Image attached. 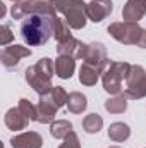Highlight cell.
<instances>
[{
  "label": "cell",
  "mask_w": 146,
  "mask_h": 148,
  "mask_svg": "<svg viewBox=\"0 0 146 148\" xmlns=\"http://www.w3.org/2000/svg\"><path fill=\"white\" fill-rule=\"evenodd\" d=\"M57 16H46V14H33L23 19L21 23V36L23 40L31 45H45L53 36V23Z\"/></svg>",
  "instance_id": "1"
},
{
  "label": "cell",
  "mask_w": 146,
  "mask_h": 148,
  "mask_svg": "<svg viewBox=\"0 0 146 148\" xmlns=\"http://www.w3.org/2000/svg\"><path fill=\"white\" fill-rule=\"evenodd\" d=\"M55 74V64L52 59L43 57L41 60H38L35 66L26 69V81L28 84L36 91L40 97H46L50 95L53 84H52V76Z\"/></svg>",
  "instance_id": "2"
},
{
  "label": "cell",
  "mask_w": 146,
  "mask_h": 148,
  "mask_svg": "<svg viewBox=\"0 0 146 148\" xmlns=\"http://www.w3.org/2000/svg\"><path fill=\"white\" fill-rule=\"evenodd\" d=\"M110 36L124 45H136L139 48H146V29L138 23H112L107 29Z\"/></svg>",
  "instance_id": "3"
},
{
  "label": "cell",
  "mask_w": 146,
  "mask_h": 148,
  "mask_svg": "<svg viewBox=\"0 0 146 148\" xmlns=\"http://www.w3.org/2000/svg\"><path fill=\"white\" fill-rule=\"evenodd\" d=\"M55 10L64 16V21L72 29H83L88 21L86 3L83 0H50Z\"/></svg>",
  "instance_id": "4"
},
{
  "label": "cell",
  "mask_w": 146,
  "mask_h": 148,
  "mask_svg": "<svg viewBox=\"0 0 146 148\" xmlns=\"http://www.w3.org/2000/svg\"><path fill=\"white\" fill-rule=\"evenodd\" d=\"M131 67L132 66L127 62H110L102 74L103 90L110 95H120L122 93V81L127 79Z\"/></svg>",
  "instance_id": "5"
},
{
  "label": "cell",
  "mask_w": 146,
  "mask_h": 148,
  "mask_svg": "<svg viewBox=\"0 0 146 148\" xmlns=\"http://www.w3.org/2000/svg\"><path fill=\"white\" fill-rule=\"evenodd\" d=\"M33 14H46V16H57L55 7L48 0H23L19 3H14L10 9L12 19H24Z\"/></svg>",
  "instance_id": "6"
},
{
  "label": "cell",
  "mask_w": 146,
  "mask_h": 148,
  "mask_svg": "<svg viewBox=\"0 0 146 148\" xmlns=\"http://www.w3.org/2000/svg\"><path fill=\"white\" fill-rule=\"evenodd\" d=\"M127 84L124 90V95L131 100H139L146 97V71L141 66H132L131 73L127 76Z\"/></svg>",
  "instance_id": "7"
},
{
  "label": "cell",
  "mask_w": 146,
  "mask_h": 148,
  "mask_svg": "<svg viewBox=\"0 0 146 148\" xmlns=\"http://www.w3.org/2000/svg\"><path fill=\"white\" fill-rule=\"evenodd\" d=\"M83 60H84L86 64H89V66L100 69L102 73L107 69V66L110 64L108 57H107V48H105V45L100 43V41H93V43L88 45V50H86Z\"/></svg>",
  "instance_id": "8"
},
{
  "label": "cell",
  "mask_w": 146,
  "mask_h": 148,
  "mask_svg": "<svg viewBox=\"0 0 146 148\" xmlns=\"http://www.w3.org/2000/svg\"><path fill=\"white\" fill-rule=\"evenodd\" d=\"M29 55H31V50H29V48H26V47H23V45H10V47H5V48L2 50L0 60H2L3 67L14 69V67L19 64V60H21L23 57H29Z\"/></svg>",
  "instance_id": "9"
},
{
  "label": "cell",
  "mask_w": 146,
  "mask_h": 148,
  "mask_svg": "<svg viewBox=\"0 0 146 148\" xmlns=\"http://www.w3.org/2000/svg\"><path fill=\"white\" fill-rule=\"evenodd\" d=\"M113 10V2L112 0H91L86 3V14L88 19L93 23H102L105 17H108Z\"/></svg>",
  "instance_id": "10"
},
{
  "label": "cell",
  "mask_w": 146,
  "mask_h": 148,
  "mask_svg": "<svg viewBox=\"0 0 146 148\" xmlns=\"http://www.w3.org/2000/svg\"><path fill=\"white\" fill-rule=\"evenodd\" d=\"M59 107L50 100V97H41L40 102L36 105V122L41 124H52L55 121V115H57Z\"/></svg>",
  "instance_id": "11"
},
{
  "label": "cell",
  "mask_w": 146,
  "mask_h": 148,
  "mask_svg": "<svg viewBox=\"0 0 146 148\" xmlns=\"http://www.w3.org/2000/svg\"><path fill=\"white\" fill-rule=\"evenodd\" d=\"M146 14V0H126L122 17L127 23H138Z\"/></svg>",
  "instance_id": "12"
},
{
  "label": "cell",
  "mask_w": 146,
  "mask_h": 148,
  "mask_svg": "<svg viewBox=\"0 0 146 148\" xmlns=\"http://www.w3.org/2000/svg\"><path fill=\"white\" fill-rule=\"evenodd\" d=\"M86 50H88V45H84L83 41H79L76 38H71V40L57 45L59 55H67V57H72V59H84Z\"/></svg>",
  "instance_id": "13"
},
{
  "label": "cell",
  "mask_w": 146,
  "mask_h": 148,
  "mask_svg": "<svg viewBox=\"0 0 146 148\" xmlns=\"http://www.w3.org/2000/svg\"><path fill=\"white\" fill-rule=\"evenodd\" d=\"M10 147L12 148H41L43 147V138H41V134H38L36 131L21 133V134L14 136L10 140Z\"/></svg>",
  "instance_id": "14"
},
{
  "label": "cell",
  "mask_w": 146,
  "mask_h": 148,
  "mask_svg": "<svg viewBox=\"0 0 146 148\" xmlns=\"http://www.w3.org/2000/svg\"><path fill=\"white\" fill-rule=\"evenodd\" d=\"M5 126L12 131H21V129H26L28 124H29V119L19 110V107L16 109H9L5 114Z\"/></svg>",
  "instance_id": "15"
},
{
  "label": "cell",
  "mask_w": 146,
  "mask_h": 148,
  "mask_svg": "<svg viewBox=\"0 0 146 148\" xmlns=\"http://www.w3.org/2000/svg\"><path fill=\"white\" fill-rule=\"evenodd\" d=\"M76 71V59L67 55H59L55 59V74L60 79H71Z\"/></svg>",
  "instance_id": "16"
},
{
  "label": "cell",
  "mask_w": 146,
  "mask_h": 148,
  "mask_svg": "<svg viewBox=\"0 0 146 148\" xmlns=\"http://www.w3.org/2000/svg\"><path fill=\"white\" fill-rule=\"evenodd\" d=\"M100 74H103L100 69H96V67H93V66L84 62L81 66V69H79V81L84 86H95L98 77H100Z\"/></svg>",
  "instance_id": "17"
},
{
  "label": "cell",
  "mask_w": 146,
  "mask_h": 148,
  "mask_svg": "<svg viewBox=\"0 0 146 148\" xmlns=\"http://www.w3.org/2000/svg\"><path fill=\"white\" fill-rule=\"evenodd\" d=\"M129 136H131V127L126 122H113V124H110L108 138L112 141L120 143V141H126Z\"/></svg>",
  "instance_id": "18"
},
{
  "label": "cell",
  "mask_w": 146,
  "mask_h": 148,
  "mask_svg": "<svg viewBox=\"0 0 146 148\" xmlns=\"http://www.w3.org/2000/svg\"><path fill=\"white\" fill-rule=\"evenodd\" d=\"M88 107V100L83 93L79 91H72L69 93V98H67V109L71 114H83Z\"/></svg>",
  "instance_id": "19"
},
{
  "label": "cell",
  "mask_w": 146,
  "mask_h": 148,
  "mask_svg": "<svg viewBox=\"0 0 146 148\" xmlns=\"http://www.w3.org/2000/svg\"><path fill=\"white\" fill-rule=\"evenodd\" d=\"M105 110L110 114H124L127 110V97L124 93L120 95H113L105 102Z\"/></svg>",
  "instance_id": "20"
},
{
  "label": "cell",
  "mask_w": 146,
  "mask_h": 148,
  "mask_svg": "<svg viewBox=\"0 0 146 148\" xmlns=\"http://www.w3.org/2000/svg\"><path fill=\"white\" fill-rule=\"evenodd\" d=\"M69 133H72V124L65 119H59L50 124V134L57 140H64Z\"/></svg>",
  "instance_id": "21"
},
{
  "label": "cell",
  "mask_w": 146,
  "mask_h": 148,
  "mask_svg": "<svg viewBox=\"0 0 146 148\" xmlns=\"http://www.w3.org/2000/svg\"><path fill=\"white\" fill-rule=\"evenodd\" d=\"M69 28H71V26H69L65 21H62L60 17L55 19V23H53V36L57 40V43H64V41H67V40L72 38Z\"/></svg>",
  "instance_id": "22"
},
{
  "label": "cell",
  "mask_w": 146,
  "mask_h": 148,
  "mask_svg": "<svg viewBox=\"0 0 146 148\" xmlns=\"http://www.w3.org/2000/svg\"><path fill=\"white\" fill-rule=\"evenodd\" d=\"M103 126V119L100 114H89L83 119V129L88 133V134H95L102 129Z\"/></svg>",
  "instance_id": "23"
},
{
  "label": "cell",
  "mask_w": 146,
  "mask_h": 148,
  "mask_svg": "<svg viewBox=\"0 0 146 148\" xmlns=\"http://www.w3.org/2000/svg\"><path fill=\"white\" fill-rule=\"evenodd\" d=\"M48 97H50V100H52L59 109L64 107V105H67V98H69V95H67V91H65L62 86H53Z\"/></svg>",
  "instance_id": "24"
},
{
  "label": "cell",
  "mask_w": 146,
  "mask_h": 148,
  "mask_svg": "<svg viewBox=\"0 0 146 148\" xmlns=\"http://www.w3.org/2000/svg\"><path fill=\"white\" fill-rule=\"evenodd\" d=\"M17 107H19V110L23 112L29 121H36V105H33L28 98H21Z\"/></svg>",
  "instance_id": "25"
},
{
  "label": "cell",
  "mask_w": 146,
  "mask_h": 148,
  "mask_svg": "<svg viewBox=\"0 0 146 148\" xmlns=\"http://www.w3.org/2000/svg\"><path fill=\"white\" fill-rule=\"evenodd\" d=\"M12 40H14V33L10 31V26H9V24H3V26L0 28V45L5 47V45H9Z\"/></svg>",
  "instance_id": "26"
},
{
  "label": "cell",
  "mask_w": 146,
  "mask_h": 148,
  "mask_svg": "<svg viewBox=\"0 0 146 148\" xmlns=\"http://www.w3.org/2000/svg\"><path fill=\"white\" fill-rule=\"evenodd\" d=\"M59 148H81V143H79V138L76 133H69L65 138H64V143L60 145Z\"/></svg>",
  "instance_id": "27"
},
{
  "label": "cell",
  "mask_w": 146,
  "mask_h": 148,
  "mask_svg": "<svg viewBox=\"0 0 146 148\" xmlns=\"http://www.w3.org/2000/svg\"><path fill=\"white\" fill-rule=\"evenodd\" d=\"M3 16H5V5L0 2V17H3Z\"/></svg>",
  "instance_id": "28"
},
{
  "label": "cell",
  "mask_w": 146,
  "mask_h": 148,
  "mask_svg": "<svg viewBox=\"0 0 146 148\" xmlns=\"http://www.w3.org/2000/svg\"><path fill=\"white\" fill-rule=\"evenodd\" d=\"M12 2H14V3H19V2H23V0H12Z\"/></svg>",
  "instance_id": "29"
},
{
  "label": "cell",
  "mask_w": 146,
  "mask_h": 148,
  "mask_svg": "<svg viewBox=\"0 0 146 148\" xmlns=\"http://www.w3.org/2000/svg\"><path fill=\"white\" fill-rule=\"evenodd\" d=\"M110 148H120V147H110Z\"/></svg>",
  "instance_id": "30"
}]
</instances>
